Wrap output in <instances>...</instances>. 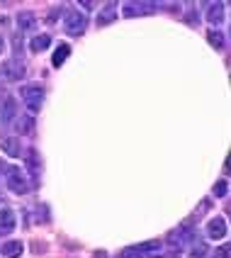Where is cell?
<instances>
[{"label":"cell","instance_id":"6da1fadb","mask_svg":"<svg viewBox=\"0 0 231 258\" xmlns=\"http://www.w3.org/2000/svg\"><path fill=\"white\" fill-rule=\"evenodd\" d=\"M5 183L10 187V192H15V195H27L29 192V180H27V175L22 173L20 166L5 168Z\"/></svg>","mask_w":231,"mask_h":258},{"label":"cell","instance_id":"7a4b0ae2","mask_svg":"<svg viewBox=\"0 0 231 258\" xmlns=\"http://www.w3.org/2000/svg\"><path fill=\"white\" fill-rule=\"evenodd\" d=\"M20 95H22V100L27 105V110L34 115V112H39L42 110V102H44V88L39 83H27V86L20 88Z\"/></svg>","mask_w":231,"mask_h":258},{"label":"cell","instance_id":"3957f363","mask_svg":"<svg viewBox=\"0 0 231 258\" xmlns=\"http://www.w3.org/2000/svg\"><path fill=\"white\" fill-rule=\"evenodd\" d=\"M88 27V17L86 15H81V10H68L66 17H63V29H66V34H71V37H81Z\"/></svg>","mask_w":231,"mask_h":258},{"label":"cell","instance_id":"277c9868","mask_svg":"<svg viewBox=\"0 0 231 258\" xmlns=\"http://www.w3.org/2000/svg\"><path fill=\"white\" fill-rule=\"evenodd\" d=\"M25 73H27V69H25V61L22 58H10V61H5L0 66V76L5 81H22Z\"/></svg>","mask_w":231,"mask_h":258},{"label":"cell","instance_id":"5b68a950","mask_svg":"<svg viewBox=\"0 0 231 258\" xmlns=\"http://www.w3.org/2000/svg\"><path fill=\"white\" fill-rule=\"evenodd\" d=\"M159 3H124L122 8V15L124 17H136V15H151L156 13Z\"/></svg>","mask_w":231,"mask_h":258},{"label":"cell","instance_id":"8992f818","mask_svg":"<svg viewBox=\"0 0 231 258\" xmlns=\"http://www.w3.org/2000/svg\"><path fill=\"white\" fill-rule=\"evenodd\" d=\"M226 234H229V227H226V219H221V217H217V219H209L207 222V236L209 239H226Z\"/></svg>","mask_w":231,"mask_h":258},{"label":"cell","instance_id":"52a82bcc","mask_svg":"<svg viewBox=\"0 0 231 258\" xmlns=\"http://www.w3.org/2000/svg\"><path fill=\"white\" fill-rule=\"evenodd\" d=\"M15 227H17L15 212L10 210V207H3V210H0V234H10Z\"/></svg>","mask_w":231,"mask_h":258},{"label":"cell","instance_id":"ba28073f","mask_svg":"<svg viewBox=\"0 0 231 258\" xmlns=\"http://www.w3.org/2000/svg\"><path fill=\"white\" fill-rule=\"evenodd\" d=\"M0 149H3L10 158L22 156V146H20V139H17V137H5V139L0 142Z\"/></svg>","mask_w":231,"mask_h":258},{"label":"cell","instance_id":"9c48e42d","mask_svg":"<svg viewBox=\"0 0 231 258\" xmlns=\"http://www.w3.org/2000/svg\"><path fill=\"white\" fill-rule=\"evenodd\" d=\"M115 20H117V5L115 3H107L100 10V15H98V27H107V25L115 22Z\"/></svg>","mask_w":231,"mask_h":258},{"label":"cell","instance_id":"30bf717a","mask_svg":"<svg viewBox=\"0 0 231 258\" xmlns=\"http://www.w3.org/2000/svg\"><path fill=\"white\" fill-rule=\"evenodd\" d=\"M22 251H25V244H22V241H5V244H3V248H0V253H3L5 258L22 256Z\"/></svg>","mask_w":231,"mask_h":258},{"label":"cell","instance_id":"8fae6325","mask_svg":"<svg viewBox=\"0 0 231 258\" xmlns=\"http://www.w3.org/2000/svg\"><path fill=\"white\" fill-rule=\"evenodd\" d=\"M224 3H214V5H209V13H207V20L212 22V25H219L221 20H224Z\"/></svg>","mask_w":231,"mask_h":258},{"label":"cell","instance_id":"7c38bea8","mask_svg":"<svg viewBox=\"0 0 231 258\" xmlns=\"http://www.w3.org/2000/svg\"><path fill=\"white\" fill-rule=\"evenodd\" d=\"M134 248H136L139 258H144V256H151V253H159L161 241H146V244H139V246H134Z\"/></svg>","mask_w":231,"mask_h":258},{"label":"cell","instance_id":"4fadbf2b","mask_svg":"<svg viewBox=\"0 0 231 258\" xmlns=\"http://www.w3.org/2000/svg\"><path fill=\"white\" fill-rule=\"evenodd\" d=\"M68 54H71V46L68 44H61L56 51H54V56H51V66H56V69H61V63L68 58Z\"/></svg>","mask_w":231,"mask_h":258},{"label":"cell","instance_id":"5bb4252c","mask_svg":"<svg viewBox=\"0 0 231 258\" xmlns=\"http://www.w3.org/2000/svg\"><path fill=\"white\" fill-rule=\"evenodd\" d=\"M17 25H20V29H22V32L34 29V27H37V17H34L32 13H20V15H17Z\"/></svg>","mask_w":231,"mask_h":258},{"label":"cell","instance_id":"9a60e30c","mask_svg":"<svg viewBox=\"0 0 231 258\" xmlns=\"http://www.w3.org/2000/svg\"><path fill=\"white\" fill-rule=\"evenodd\" d=\"M49 44H51V37H49V34H37V37L29 42V49H32V51H44V49H49Z\"/></svg>","mask_w":231,"mask_h":258},{"label":"cell","instance_id":"2e32d148","mask_svg":"<svg viewBox=\"0 0 231 258\" xmlns=\"http://www.w3.org/2000/svg\"><path fill=\"white\" fill-rule=\"evenodd\" d=\"M15 115H17V105H15L13 98H5V105H3V122H13Z\"/></svg>","mask_w":231,"mask_h":258},{"label":"cell","instance_id":"e0dca14e","mask_svg":"<svg viewBox=\"0 0 231 258\" xmlns=\"http://www.w3.org/2000/svg\"><path fill=\"white\" fill-rule=\"evenodd\" d=\"M207 39H209V44H212L214 49H224V46H226V39H224V34H221L219 29H209V32H207Z\"/></svg>","mask_w":231,"mask_h":258},{"label":"cell","instance_id":"ac0fdd59","mask_svg":"<svg viewBox=\"0 0 231 258\" xmlns=\"http://www.w3.org/2000/svg\"><path fill=\"white\" fill-rule=\"evenodd\" d=\"M32 129H34V119L32 117H20L17 119V132L20 134H29Z\"/></svg>","mask_w":231,"mask_h":258},{"label":"cell","instance_id":"d6986e66","mask_svg":"<svg viewBox=\"0 0 231 258\" xmlns=\"http://www.w3.org/2000/svg\"><path fill=\"white\" fill-rule=\"evenodd\" d=\"M212 192H214L217 198H226V192H229V183H226V180H219L217 185L212 187Z\"/></svg>","mask_w":231,"mask_h":258},{"label":"cell","instance_id":"ffe728a7","mask_svg":"<svg viewBox=\"0 0 231 258\" xmlns=\"http://www.w3.org/2000/svg\"><path fill=\"white\" fill-rule=\"evenodd\" d=\"M13 44H15V58L22 56V42H20V34H15L13 37Z\"/></svg>","mask_w":231,"mask_h":258},{"label":"cell","instance_id":"44dd1931","mask_svg":"<svg viewBox=\"0 0 231 258\" xmlns=\"http://www.w3.org/2000/svg\"><path fill=\"white\" fill-rule=\"evenodd\" d=\"M212 258H229V246L224 244V246H219L217 251H214V256Z\"/></svg>","mask_w":231,"mask_h":258},{"label":"cell","instance_id":"7402d4cb","mask_svg":"<svg viewBox=\"0 0 231 258\" xmlns=\"http://www.w3.org/2000/svg\"><path fill=\"white\" fill-rule=\"evenodd\" d=\"M204 251H207V248H204L202 244L197 246V251H192V253H190V258H202L204 256Z\"/></svg>","mask_w":231,"mask_h":258},{"label":"cell","instance_id":"603a6c76","mask_svg":"<svg viewBox=\"0 0 231 258\" xmlns=\"http://www.w3.org/2000/svg\"><path fill=\"white\" fill-rule=\"evenodd\" d=\"M0 51H3V39H0Z\"/></svg>","mask_w":231,"mask_h":258},{"label":"cell","instance_id":"cb8c5ba5","mask_svg":"<svg viewBox=\"0 0 231 258\" xmlns=\"http://www.w3.org/2000/svg\"><path fill=\"white\" fill-rule=\"evenodd\" d=\"M0 202H3V195H0Z\"/></svg>","mask_w":231,"mask_h":258}]
</instances>
